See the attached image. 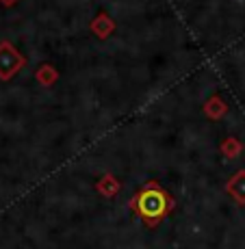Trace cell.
Returning <instances> with one entry per match:
<instances>
[{"mask_svg": "<svg viewBox=\"0 0 245 249\" xmlns=\"http://www.w3.org/2000/svg\"><path fill=\"white\" fill-rule=\"evenodd\" d=\"M137 202H139L137 204L139 213H141L148 221H158V217L165 213V206H167L165 204V195H163L158 189H152V186L139 195Z\"/></svg>", "mask_w": 245, "mask_h": 249, "instance_id": "obj_1", "label": "cell"}]
</instances>
